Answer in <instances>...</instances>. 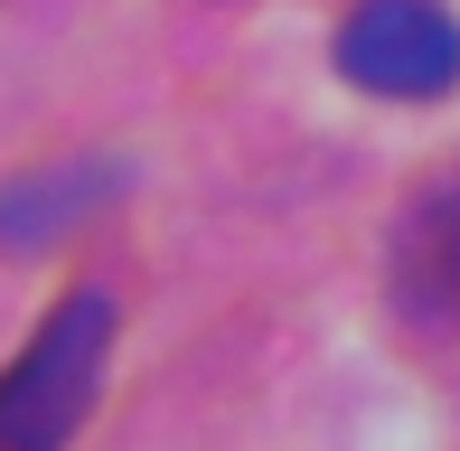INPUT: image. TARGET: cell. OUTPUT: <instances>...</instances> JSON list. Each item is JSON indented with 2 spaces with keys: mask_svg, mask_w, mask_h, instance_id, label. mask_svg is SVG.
Here are the masks:
<instances>
[{
  "mask_svg": "<svg viewBox=\"0 0 460 451\" xmlns=\"http://www.w3.org/2000/svg\"><path fill=\"white\" fill-rule=\"evenodd\" d=\"M394 301L432 330L460 320V189L413 198V217L394 226Z\"/></svg>",
  "mask_w": 460,
  "mask_h": 451,
  "instance_id": "3957f363",
  "label": "cell"
},
{
  "mask_svg": "<svg viewBox=\"0 0 460 451\" xmlns=\"http://www.w3.org/2000/svg\"><path fill=\"white\" fill-rule=\"evenodd\" d=\"M103 358H113V292L75 282L38 320V339L0 367V451H66L75 423L94 414Z\"/></svg>",
  "mask_w": 460,
  "mask_h": 451,
  "instance_id": "6da1fadb",
  "label": "cell"
},
{
  "mask_svg": "<svg viewBox=\"0 0 460 451\" xmlns=\"http://www.w3.org/2000/svg\"><path fill=\"white\" fill-rule=\"evenodd\" d=\"M339 75L385 104H432L460 75V19L442 0H358L339 19Z\"/></svg>",
  "mask_w": 460,
  "mask_h": 451,
  "instance_id": "7a4b0ae2",
  "label": "cell"
}]
</instances>
